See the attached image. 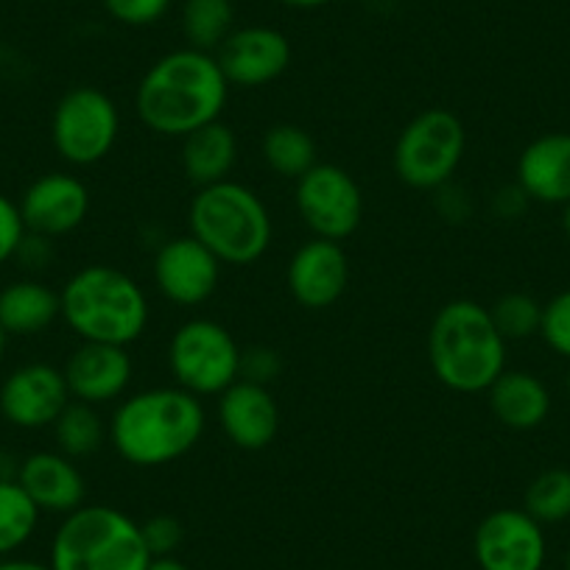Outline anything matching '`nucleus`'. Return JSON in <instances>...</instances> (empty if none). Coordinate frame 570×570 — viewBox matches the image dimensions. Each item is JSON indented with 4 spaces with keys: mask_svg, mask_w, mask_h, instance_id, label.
Returning <instances> with one entry per match:
<instances>
[{
    "mask_svg": "<svg viewBox=\"0 0 570 570\" xmlns=\"http://www.w3.org/2000/svg\"><path fill=\"white\" fill-rule=\"evenodd\" d=\"M229 81L216 53L179 48L157 59L135 92L137 118L163 137H188L202 126L222 120Z\"/></svg>",
    "mask_w": 570,
    "mask_h": 570,
    "instance_id": "nucleus-1",
    "label": "nucleus"
},
{
    "mask_svg": "<svg viewBox=\"0 0 570 570\" xmlns=\"http://www.w3.org/2000/svg\"><path fill=\"white\" fill-rule=\"evenodd\" d=\"M205 425V405L196 394L183 386L142 389L112 411L109 442L131 468H166L199 445Z\"/></svg>",
    "mask_w": 570,
    "mask_h": 570,
    "instance_id": "nucleus-2",
    "label": "nucleus"
},
{
    "mask_svg": "<svg viewBox=\"0 0 570 570\" xmlns=\"http://www.w3.org/2000/svg\"><path fill=\"white\" fill-rule=\"evenodd\" d=\"M507 344L492 322L490 308L475 299H451L431 322L428 361L445 389L481 394L507 370Z\"/></svg>",
    "mask_w": 570,
    "mask_h": 570,
    "instance_id": "nucleus-3",
    "label": "nucleus"
},
{
    "mask_svg": "<svg viewBox=\"0 0 570 570\" xmlns=\"http://www.w3.org/2000/svg\"><path fill=\"white\" fill-rule=\"evenodd\" d=\"M65 325L81 342L131 347L151 320L149 297L135 277L92 263L70 274L59 292Z\"/></svg>",
    "mask_w": 570,
    "mask_h": 570,
    "instance_id": "nucleus-4",
    "label": "nucleus"
},
{
    "mask_svg": "<svg viewBox=\"0 0 570 570\" xmlns=\"http://www.w3.org/2000/svg\"><path fill=\"white\" fill-rule=\"evenodd\" d=\"M188 227L227 266H252L266 255L274 238L268 207L255 190L235 179L196 190Z\"/></svg>",
    "mask_w": 570,
    "mask_h": 570,
    "instance_id": "nucleus-5",
    "label": "nucleus"
},
{
    "mask_svg": "<svg viewBox=\"0 0 570 570\" xmlns=\"http://www.w3.org/2000/svg\"><path fill=\"white\" fill-rule=\"evenodd\" d=\"M151 553L140 523L115 507H79L53 531L51 570H146Z\"/></svg>",
    "mask_w": 570,
    "mask_h": 570,
    "instance_id": "nucleus-6",
    "label": "nucleus"
},
{
    "mask_svg": "<svg viewBox=\"0 0 570 570\" xmlns=\"http://www.w3.org/2000/svg\"><path fill=\"white\" fill-rule=\"evenodd\" d=\"M468 151V131L451 109H425L405 124L392 151L394 174L414 190L445 188Z\"/></svg>",
    "mask_w": 570,
    "mask_h": 570,
    "instance_id": "nucleus-7",
    "label": "nucleus"
},
{
    "mask_svg": "<svg viewBox=\"0 0 570 570\" xmlns=\"http://www.w3.org/2000/svg\"><path fill=\"white\" fill-rule=\"evenodd\" d=\"M240 355L233 333L216 320L183 322L168 342V366L177 386L196 397H218L240 377Z\"/></svg>",
    "mask_w": 570,
    "mask_h": 570,
    "instance_id": "nucleus-8",
    "label": "nucleus"
},
{
    "mask_svg": "<svg viewBox=\"0 0 570 570\" xmlns=\"http://www.w3.org/2000/svg\"><path fill=\"white\" fill-rule=\"evenodd\" d=\"M120 135V112L112 96L90 85L70 87L51 115L53 151L73 168L107 160Z\"/></svg>",
    "mask_w": 570,
    "mask_h": 570,
    "instance_id": "nucleus-9",
    "label": "nucleus"
},
{
    "mask_svg": "<svg viewBox=\"0 0 570 570\" xmlns=\"http://www.w3.org/2000/svg\"><path fill=\"white\" fill-rule=\"evenodd\" d=\"M294 205L314 238L347 240L364 222V194L353 174L333 163H316L297 179Z\"/></svg>",
    "mask_w": 570,
    "mask_h": 570,
    "instance_id": "nucleus-10",
    "label": "nucleus"
},
{
    "mask_svg": "<svg viewBox=\"0 0 570 570\" xmlns=\"http://www.w3.org/2000/svg\"><path fill=\"white\" fill-rule=\"evenodd\" d=\"M546 553V531L525 509H495L475 529L479 570H542Z\"/></svg>",
    "mask_w": 570,
    "mask_h": 570,
    "instance_id": "nucleus-11",
    "label": "nucleus"
},
{
    "mask_svg": "<svg viewBox=\"0 0 570 570\" xmlns=\"http://www.w3.org/2000/svg\"><path fill=\"white\" fill-rule=\"evenodd\" d=\"M70 400L65 372L46 361L18 366L0 383V414L20 431L51 428Z\"/></svg>",
    "mask_w": 570,
    "mask_h": 570,
    "instance_id": "nucleus-12",
    "label": "nucleus"
},
{
    "mask_svg": "<svg viewBox=\"0 0 570 570\" xmlns=\"http://www.w3.org/2000/svg\"><path fill=\"white\" fill-rule=\"evenodd\" d=\"M224 263L194 235H179L157 249L151 274L157 292L179 308L205 305L222 283Z\"/></svg>",
    "mask_w": 570,
    "mask_h": 570,
    "instance_id": "nucleus-13",
    "label": "nucleus"
},
{
    "mask_svg": "<svg viewBox=\"0 0 570 570\" xmlns=\"http://www.w3.org/2000/svg\"><path fill=\"white\" fill-rule=\"evenodd\" d=\"M218 65L229 87L257 90L288 70L292 65V42L272 26H244L235 29L216 51Z\"/></svg>",
    "mask_w": 570,
    "mask_h": 570,
    "instance_id": "nucleus-14",
    "label": "nucleus"
},
{
    "mask_svg": "<svg viewBox=\"0 0 570 570\" xmlns=\"http://www.w3.org/2000/svg\"><path fill=\"white\" fill-rule=\"evenodd\" d=\"M26 229L40 238H65L85 224L90 190L73 174L51 171L37 177L18 202Z\"/></svg>",
    "mask_w": 570,
    "mask_h": 570,
    "instance_id": "nucleus-15",
    "label": "nucleus"
},
{
    "mask_svg": "<svg viewBox=\"0 0 570 570\" xmlns=\"http://www.w3.org/2000/svg\"><path fill=\"white\" fill-rule=\"evenodd\" d=\"M285 283L294 303L308 311H325L344 297L350 285V261L342 244L311 238L288 261Z\"/></svg>",
    "mask_w": 570,
    "mask_h": 570,
    "instance_id": "nucleus-16",
    "label": "nucleus"
},
{
    "mask_svg": "<svg viewBox=\"0 0 570 570\" xmlns=\"http://www.w3.org/2000/svg\"><path fill=\"white\" fill-rule=\"evenodd\" d=\"M65 381H68L70 397L87 405H107L124 397L129 389L135 364H131L129 347L118 344L81 342L70 353L65 364Z\"/></svg>",
    "mask_w": 570,
    "mask_h": 570,
    "instance_id": "nucleus-17",
    "label": "nucleus"
},
{
    "mask_svg": "<svg viewBox=\"0 0 570 570\" xmlns=\"http://www.w3.org/2000/svg\"><path fill=\"white\" fill-rule=\"evenodd\" d=\"M218 425L238 451H263L279 431V405L268 386L238 377L218 394Z\"/></svg>",
    "mask_w": 570,
    "mask_h": 570,
    "instance_id": "nucleus-18",
    "label": "nucleus"
},
{
    "mask_svg": "<svg viewBox=\"0 0 570 570\" xmlns=\"http://www.w3.org/2000/svg\"><path fill=\"white\" fill-rule=\"evenodd\" d=\"M18 484L29 492L40 512L70 514L85 507L87 481L79 464L59 451L31 453L20 462Z\"/></svg>",
    "mask_w": 570,
    "mask_h": 570,
    "instance_id": "nucleus-19",
    "label": "nucleus"
},
{
    "mask_svg": "<svg viewBox=\"0 0 570 570\" xmlns=\"http://www.w3.org/2000/svg\"><path fill=\"white\" fill-rule=\"evenodd\" d=\"M518 188L540 205H570V131H548L520 151Z\"/></svg>",
    "mask_w": 570,
    "mask_h": 570,
    "instance_id": "nucleus-20",
    "label": "nucleus"
},
{
    "mask_svg": "<svg viewBox=\"0 0 570 570\" xmlns=\"http://www.w3.org/2000/svg\"><path fill=\"white\" fill-rule=\"evenodd\" d=\"M487 397L495 420L512 431H534L551 414V392L525 370H503L487 389Z\"/></svg>",
    "mask_w": 570,
    "mask_h": 570,
    "instance_id": "nucleus-21",
    "label": "nucleus"
},
{
    "mask_svg": "<svg viewBox=\"0 0 570 570\" xmlns=\"http://www.w3.org/2000/svg\"><path fill=\"white\" fill-rule=\"evenodd\" d=\"M238 163V137L224 120L183 137V174L196 190L224 183Z\"/></svg>",
    "mask_w": 570,
    "mask_h": 570,
    "instance_id": "nucleus-22",
    "label": "nucleus"
},
{
    "mask_svg": "<svg viewBox=\"0 0 570 570\" xmlns=\"http://www.w3.org/2000/svg\"><path fill=\"white\" fill-rule=\"evenodd\" d=\"M62 320L59 292L40 279H14L0 292V325L9 336H40Z\"/></svg>",
    "mask_w": 570,
    "mask_h": 570,
    "instance_id": "nucleus-23",
    "label": "nucleus"
},
{
    "mask_svg": "<svg viewBox=\"0 0 570 570\" xmlns=\"http://www.w3.org/2000/svg\"><path fill=\"white\" fill-rule=\"evenodd\" d=\"M261 155L277 177L294 179V183L320 163L316 160V140L308 135V129L297 124H274L263 135Z\"/></svg>",
    "mask_w": 570,
    "mask_h": 570,
    "instance_id": "nucleus-24",
    "label": "nucleus"
},
{
    "mask_svg": "<svg viewBox=\"0 0 570 570\" xmlns=\"http://www.w3.org/2000/svg\"><path fill=\"white\" fill-rule=\"evenodd\" d=\"M51 428L57 451L70 456L73 462L98 453L104 442L109 440V425L101 420L96 405L79 403V400H70L68 409L59 414V420Z\"/></svg>",
    "mask_w": 570,
    "mask_h": 570,
    "instance_id": "nucleus-25",
    "label": "nucleus"
},
{
    "mask_svg": "<svg viewBox=\"0 0 570 570\" xmlns=\"http://www.w3.org/2000/svg\"><path fill=\"white\" fill-rule=\"evenodd\" d=\"M233 31V0H185L183 3V35L188 48L216 53Z\"/></svg>",
    "mask_w": 570,
    "mask_h": 570,
    "instance_id": "nucleus-26",
    "label": "nucleus"
},
{
    "mask_svg": "<svg viewBox=\"0 0 570 570\" xmlns=\"http://www.w3.org/2000/svg\"><path fill=\"white\" fill-rule=\"evenodd\" d=\"M42 512L18 479L0 481V559L14 557L35 537Z\"/></svg>",
    "mask_w": 570,
    "mask_h": 570,
    "instance_id": "nucleus-27",
    "label": "nucleus"
},
{
    "mask_svg": "<svg viewBox=\"0 0 570 570\" xmlns=\"http://www.w3.org/2000/svg\"><path fill=\"white\" fill-rule=\"evenodd\" d=\"M523 509L540 525H557L570 518V470L551 468L542 470L525 487Z\"/></svg>",
    "mask_w": 570,
    "mask_h": 570,
    "instance_id": "nucleus-28",
    "label": "nucleus"
},
{
    "mask_svg": "<svg viewBox=\"0 0 570 570\" xmlns=\"http://www.w3.org/2000/svg\"><path fill=\"white\" fill-rule=\"evenodd\" d=\"M490 316L507 342H523L540 333L542 305L531 294L509 292L492 303Z\"/></svg>",
    "mask_w": 570,
    "mask_h": 570,
    "instance_id": "nucleus-29",
    "label": "nucleus"
},
{
    "mask_svg": "<svg viewBox=\"0 0 570 570\" xmlns=\"http://www.w3.org/2000/svg\"><path fill=\"white\" fill-rule=\"evenodd\" d=\"M540 336L557 355L570 361V288L542 305Z\"/></svg>",
    "mask_w": 570,
    "mask_h": 570,
    "instance_id": "nucleus-30",
    "label": "nucleus"
},
{
    "mask_svg": "<svg viewBox=\"0 0 570 570\" xmlns=\"http://www.w3.org/2000/svg\"><path fill=\"white\" fill-rule=\"evenodd\" d=\"M171 3L174 0H104V9L115 23L142 29V26L160 23Z\"/></svg>",
    "mask_w": 570,
    "mask_h": 570,
    "instance_id": "nucleus-31",
    "label": "nucleus"
},
{
    "mask_svg": "<svg viewBox=\"0 0 570 570\" xmlns=\"http://www.w3.org/2000/svg\"><path fill=\"white\" fill-rule=\"evenodd\" d=\"M140 534L146 548H149L151 559L157 557H174L177 548L183 546L185 529L174 514H155L146 523H140Z\"/></svg>",
    "mask_w": 570,
    "mask_h": 570,
    "instance_id": "nucleus-32",
    "label": "nucleus"
},
{
    "mask_svg": "<svg viewBox=\"0 0 570 570\" xmlns=\"http://www.w3.org/2000/svg\"><path fill=\"white\" fill-rule=\"evenodd\" d=\"M26 235H29V229H26L23 216H20L18 202L0 194V266L18 257Z\"/></svg>",
    "mask_w": 570,
    "mask_h": 570,
    "instance_id": "nucleus-33",
    "label": "nucleus"
},
{
    "mask_svg": "<svg viewBox=\"0 0 570 570\" xmlns=\"http://www.w3.org/2000/svg\"><path fill=\"white\" fill-rule=\"evenodd\" d=\"M279 370H283V358L272 347H249L240 355V377L244 381L268 386L279 375Z\"/></svg>",
    "mask_w": 570,
    "mask_h": 570,
    "instance_id": "nucleus-34",
    "label": "nucleus"
},
{
    "mask_svg": "<svg viewBox=\"0 0 570 570\" xmlns=\"http://www.w3.org/2000/svg\"><path fill=\"white\" fill-rule=\"evenodd\" d=\"M0 570H51V564L37 562V559L7 557V559H0Z\"/></svg>",
    "mask_w": 570,
    "mask_h": 570,
    "instance_id": "nucleus-35",
    "label": "nucleus"
},
{
    "mask_svg": "<svg viewBox=\"0 0 570 570\" xmlns=\"http://www.w3.org/2000/svg\"><path fill=\"white\" fill-rule=\"evenodd\" d=\"M18 470H20L18 459H12V456H9V453L0 451V481L18 479Z\"/></svg>",
    "mask_w": 570,
    "mask_h": 570,
    "instance_id": "nucleus-36",
    "label": "nucleus"
},
{
    "mask_svg": "<svg viewBox=\"0 0 570 570\" xmlns=\"http://www.w3.org/2000/svg\"><path fill=\"white\" fill-rule=\"evenodd\" d=\"M283 7L288 9H299V12H308V9H322V7H331L333 0H277Z\"/></svg>",
    "mask_w": 570,
    "mask_h": 570,
    "instance_id": "nucleus-37",
    "label": "nucleus"
},
{
    "mask_svg": "<svg viewBox=\"0 0 570 570\" xmlns=\"http://www.w3.org/2000/svg\"><path fill=\"white\" fill-rule=\"evenodd\" d=\"M146 570H190V568L185 562H179L177 557H157L151 559Z\"/></svg>",
    "mask_w": 570,
    "mask_h": 570,
    "instance_id": "nucleus-38",
    "label": "nucleus"
},
{
    "mask_svg": "<svg viewBox=\"0 0 570 570\" xmlns=\"http://www.w3.org/2000/svg\"><path fill=\"white\" fill-rule=\"evenodd\" d=\"M7 344H9V333L3 331V325H0V361H3V355H7Z\"/></svg>",
    "mask_w": 570,
    "mask_h": 570,
    "instance_id": "nucleus-39",
    "label": "nucleus"
},
{
    "mask_svg": "<svg viewBox=\"0 0 570 570\" xmlns=\"http://www.w3.org/2000/svg\"><path fill=\"white\" fill-rule=\"evenodd\" d=\"M562 227H564V235H568V240H570V205H564V216H562Z\"/></svg>",
    "mask_w": 570,
    "mask_h": 570,
    "instance_id": "nucleus-40",
    "label": "nucleus"
},
{
    "mask_svg": "<svg viewBox=\"0 0 570 570\" xmlns=\"http://www.w3.org/2000/svg\"><path fill=\"white\" fill-rule=\"evenodd\" d=\"M564 570H570V548H568V557H564Z\"/></svg>",
    "mask_w": 570,
    "mask_h": 570,
    "instance_id": "nucleus-41",
    "label": "nucleus"
},
{
    "mask_svg": "<svg viewBox=\"0 0 570 570\" xmlns=\"http://www.w3.org/2000/svg\"><path fill=\"white\" fill-rule=\"evenodd\" d=\"M568 394H570V372H568Z\"/></svg>",
    "mask_w": 570,
    "mask_h": 570,
    "instance_id": "nucleus-42",
    "label": "nucleus"
}]
</instances>
